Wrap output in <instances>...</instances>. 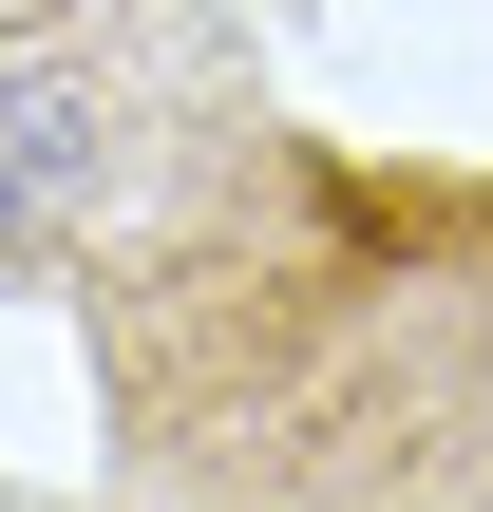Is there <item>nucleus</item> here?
Segmentation results:
<instances>
[{"mask_svg":"<svg viewBox=\"0 0 493 512\" xmlns=\"http://www.w3.org/2000/svg\"><path fill=\"white\" fill-rule=\"evenodd\" d=\"M114 418L171 512H493V190H209L114 285Z\"/></svg>","mask_w":493,"mask_h":512,"instance_id":"obj_1","label":"nucleus"},{"mask_svg":"<svg viewBox=\"0 0 493 512\" xmlns=\"http://www.w3.org/2000/svg\"><path fill=\"white\" fill-rule=\"evenodd\" d=\"M114 171H133L114 76H95L57 19H38V38H0V228H19V247H76Z\"/></svg>","mask_w":493,"mask_h":512,"instance_id":"obj_2","label":"nucleus"}]
</instances>
